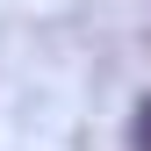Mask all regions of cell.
<instances>
[{"mask_svg": "<svg viewBox=\"0 0 151 151\" xmlns=\"http://www.w3.org/2000/svg\"><path fill=\"white\" fill-rule=\"evenodd\" d=\"M129 144L151 151V101H137V122H129Z\"/></svg>", "mask_w": 151, "mask_h": 151, "instance_id": "obj_1", "label": "cell"}]
</instances>
